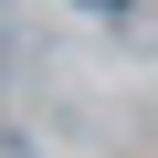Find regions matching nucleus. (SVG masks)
Here are the masks:
<instances>
[{
	"label": "nucleus",
	"instance_id": "1",
	"mask_svg": "<svg viewBox=\"0 0 158 158\" xmlns=\"http://www.w3.org/2000/svg\"><path fill=\"white\" fill-rule=\"evenodd\" d=\"M95 11H106V21H116V11H127V0H95Z\"/></svg>",
	"mask_w": 158,
	"mask_h": 158
}]
</instances>
